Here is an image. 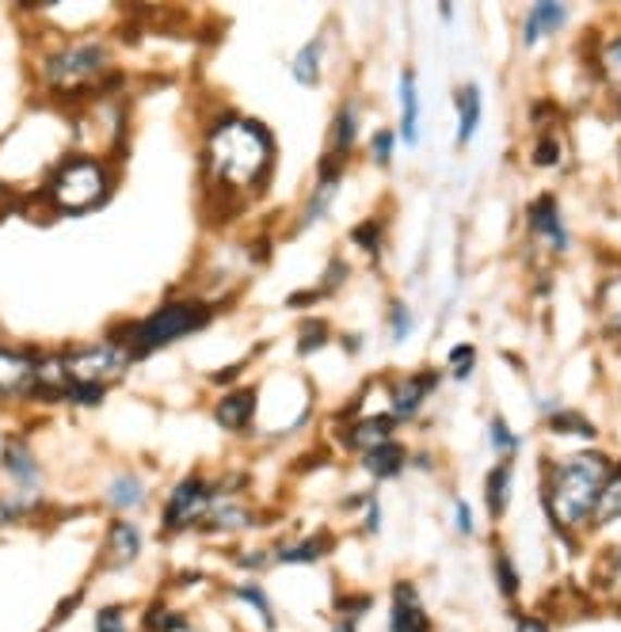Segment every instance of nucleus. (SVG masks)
Masks as SVG:
<instances>
[{
  "mask_svg": "<svg viewBox=\"0 0 621 632\" xmlns=\"http://www.w3.org/2000/svg\"><path fill=\"white\" fill-rule=\"evenodd\" d=\"M111 65V50L96 38H85V42H70L62 50H54L47 61H42V80L54 91H80L92 80H100Z\"/></svg>",
  "mask_w": 621,
  "mask_h": 632,
  "instance_id": "5",
  "label": "nucleus"
},
{
  "mask_svg": "<svg viewBox=\"0 0 621 632\" xmlns=\"http://www.w3.org/2000/svg\"><path fill=\"white\" fill-rule=\"evenodd\" d=\"M549 426L557 434H572V438H595V423H591V419H583L580 411H552Z\"/></svg>",
  "mask_w": 621,
  "mask_h": 632,
  "instance_id": "32",
  "label": "nucleus"
},
{
  "mask_svg": "<svg viewBox=\"0 0 621 632\" xmlns=\"http://www.w3.org/2000/svg\"><path fill=\"white\" fill-rule=\"evenodd\" d=\"M603 76L606 84L621 91V35H613L610 42L603 46Z\"/></svg>",
  "mask_w": 621,
  "mask_h": 632,
  "instance_id": "33",
  "label": "nucleus"
},
{
  "mask_svg": "<svg viewBox=\"0 0 621 632\" xmlns=\"http://www.w3.org/2000/svg\"><path fill=\"white\" fill-rule=\"evenodd\" d=\"M400 137L408 145L420 141V91H415V76H400Z\"/></svg>",
  "mask_w": 621,
  "mask_h": 632,
  "instance_id": "20",
  "label": "nucleus"
},
{
  "mask_svg": "<svg viewBox=\"0 0 621 632\" xmlns=\"http://www.w3.org/2000/svg\"><path fill=\"white\" fill-rule=\"evenodd\" d=\"M248 525H252V510H248L240 499H233V495L218 492L199 530H222V533H229V530H248Z\"/></svg>",
  "mask_w": 621,
  "mask_h": 632,
  "instance_id": "12",
  "label": "nucleus"
},
{
  "mask_svg": "<svg viewBox=\"0 0 621 632\" xmlns=\"http://www.w3.org/2000/svg\"><path fill=\"white\" fill-rule=\"evenodd\" d=\"M405 446L400 442H385V446H377V449H370V454H362V469L370 472V476H377V480H393V476H400L405 472Z\"/></svg>",
  "mask_w": 621,
  "mask_h": 632,
  "instance_id": "19",
  "label": "nucleus"
},
{
  "mask_svg": "<svg viewBox=\"0 0 621 632\" xmlns=\"http://www.w3.org/2000/svg\"><path fill=\"white\" fill-rule=\"evenodd\" d=\"M370 609H374V594H344L336 602V614L355 617V621H362V614H370Z\"/></svg>",
  "mask_w": 621,
  "mask_h": 632,
  "instance_id": "35",
  "label": "nucleus"
},
{
  "mask_svg": "<svg viewBox=\"0 0 621 632\" xmlns=\"http://www.w3.org/2000/svg\"><path fill=\"white\" fill-rule=\"evenodd\" d=\"M202 324H210V309L202 301H172L161 305L153 317H146L141 324L131 327V358H146L153 350L169 347V343L184 339V335L199 332Z\"/></svg>",
  "mask_w": 621,
  "mask_h": 632,
  "instance_id": "4",
  "label": "nucleus"
},
{
  "mask_svg": "<svg viewBox=\"0 0 621 632\" xmlns=\"http://www.w3.org/2000/svg\"><path fill=\"white\" fill-rule=\"evenodd\" d=\"M568 23V8L564 4H534L526 15V23H522V42L534 46L542 42L545 35H552V30H560Z\"/></svg>",
  "mask_w": 621,
  "mask_h": 632,
  "instance_id": "15",
  "label": "nucleus"
},
{
  "mask_svg": "<svg viewBox=\"0 0 621 632\" xmlns=\"http://www.w3.org/2000/svg\"><path fill=\"white\" fill-rule=\"evenodd\" d=\"M141 530L134 522H126V518H119V522L108 525V537H103V568L119 571V568H131L134 560L141 556Z\"/></svg>",
  "mask_w": 621,
  "mask_h": 632,
  "instance_id": "9",
  "label": "nucleus"
},
{
  "mask_svg": "<svg viewBox=\"0 0 621 632\" xmlns=\"http://www.w3.org/2000/svg\"><path fill=\"white\" fill-rule=\"evenodd\" d=\"M4 469H9V476L16 480L20 487H27V492L42 480L39 461H35V454L27 449V442H20V438H12L9 446H4Z\"/></svg>",
  "mask_w": 621,
  "mask_h": 632,
  "instance_id": "17",
  "label": "nucleus"
},
{
  "mask_svg": "<svg viewBox=\"0 0 621 632\" xmlns=\"http://www.w3.org/2000/svg\"><path fill=\"white\" fill-rule=\"evenodd\" d=\"M603 586H606V594H610V598L621 606V548H613V553L606 556V575H603Z\"/></svg>",
  "mask_w": 621,
  "mask_h": 632,
  "instance_id": "36",
  "label": "nucleus"
},
{
  "mask_svg": "<svg viewBox=\"0 0 621 632\" xmlns=\"http://www.w3.org/2000/svg\"><path fill=\"white\" fill-rule=\"evenodd\" d=\"M492 575H496V586L507 602H514L522 594V575H519V568H514L507 548H496V556H492Z\"/></svg>",
  "mask_w": 621,
  "mask_h": 632,
  "instance_id": "28",
  "label": "nucleus"
},
{
  "mask_svg": "<svg viewBox=\"0 0 621 632\" xmlns=\"http://www.w3.org/2000/svg\"><path fill=\"white\" fill-rule=\"evenodd\" d=\"M275 563V553H240L237 556V568L245 571H268Z\"/></svg>",
  "mask_w": 621,
  "mask_h": 632,
  "instance_id": "44",
  "label": "nucleus"
},
{
  "mask_svg": "<svg viewBox=\"0 0 621 632\" xmlns=\"http://www.w3.org/2000/svg\"><path fill=\"white\" fill-rule=\"evenodd\" d=\"M324 339H328V327H324L321 320H309V324L301 327V347H298V355H313V350H321Z\"/></svg>",
  "mask_w": 621,
  "mask_h": 632,
  "instance_id": "38",
  "label": "nucleus"
},
{
  "mask_svg": "<svg viewBox=\"0 0 621 632\" xmlns=\"http://www.w3.org/2000/svg\"><path fill=\"white\" fill-rule=\"evenodd\" d=\"M214 495H218V487L210 484V480H202V476L179 480L169 495V507H164V533H179V530H191V525H202Z\"/></svg>",
  "mask_w": 621,
  "mask_h": 632,
  "instance_id": "7",
  "label": "nucleus"
},
{
  "mask_svg": "<svg viewBox=\"0 0 621 632\" xmlns=\"http://www.w3.org/2000/svg\"><path fill=\"white\" fill-rule=\"evenodd\" d=\"M108 503L115 510H138L141 503H146V484H141V476H134V472H123V476H115L108 484Z\"/></svg>",
  "mask_w": 621,
  "mask_h": 632,
  "instance_id": "24",
  "label": "nucleus"
},
{
  "mask_svg": "<svg viewBox=\"0 0 621 632\" xmlns=\"http://www.w3.org/2000/svg\"><path fill=\"white\" fill-rule=\"evenodd\" d=\"M382 530V503H377V495H370L367 499V533H377Z\"/></svg>",
  "mask_w": 621,
  "mask_h": 632,
  "instance_id": "47",
  "label": "nucleus"
},
{
  "mask_svg": "<svg viewBox=\"0 0 621 632\" xmlns=\"http://www.w3.org/2000/svg\"><path fill=\"white\" fill-rule=\"evenodd\" d=\"M332 553V537L328 533H313V537H298V541H286V545L275 548V563H321L324 556Z\"/></svg>",
  "mask_w": 621,
  "mask_h": 632,
  "instance_id": "14",
  "label": "nucleus"
},
{
  "mask_svg": "<svg viewBox=\"0 0 621 632\" xmlns=\"http://www.w3.org/2000/svg\"><path fill=\"white\" fill-rule=\"evenodd\" d=\"M473 362H476V350L469 347V343H465V347H454L450 350V365H454V377H458V381H465L469 373H473Z\"/></svg>",
  "mask_w": 621,
  "mask_h": 632,
  "instance_id": "42",
  "label": "nucleus"
},
{
  "mask_svg": "<svg viewBox=\"0 0 621 632\" xmlns=\"http://www.w3.org/2000/svg\"><path fill=\"white\" fill-rule=\"evenodd\" d=\"M39 503L32 495H0V530H9V525H20L27 515H35Z\"/></svg>",
  "mask_w": 621,
  "mask_h": 632,
  "instance_id": "31",
  "label": "nucleus"
},
{
  "mask_svg": "<svg viewBox=\"0 0 621 632\" xmlns=\"http://www.w3.org/2000/svg\"><path fill=\"white\" fill-rule=\"evenodd\" d=\"M393 423L397 419L393 416H374V419H362V423H355L351 431H347V442H351L355 449H377V446H385V442H393L389 434H393Z\"/></svg>",
  "mask_w": 621,
  "mask_h": 632,
  "instance_id": "21",
  "label": "nucleus"
},
{
  "mask_svg": "<svg viewBox=\"0 0 621 632\" xmlns=\"http://www.w3.org/2000/svg\"><path fill=\"white\" fill-rule=\"evenodd\" d=\"M618 518H621V464H613L610 480H606L603 495H598L595 515H591V525H595V530H606V525H613Z\"/></svg>",
  "mask_w": 621,
  "mask_h": 632,
  "instance_id": "22",
  "label": "nucleus"
},
{
  "mask_svg": "<svg viewBox=\"0 0 621 632\" xmlns=\"http://www.w3.org/2000/svg\"><path fill=\"white\" fill-rule=\"evenodd\" d=\"M412 324H415V317H412V309H408L405 301H393L389 305V332H393V339H408V332H412Z\"/></svg>",
  "mask_w": 621,
  "mask_h": 632,
  "instance_id": "34",
  "label": "nucleus"
},
{
  "mask_svg": "<svg viewBox=\"0 0 621 632\" xmlns=\"http://www.w3.org/2000/svg\"><path fill=\"white\" fill-rule=\"evenodd\" d=\"M35 370H39V358H35V355H27V350L0 347V393H4V396L32 393V388H35Z\"/></svg>",
  "mask_w": 621,
  "mask_h": 632,
  "instance_id": "10",
  "label": "nucleus"
},
{
  "mask_svg": "<svg viewBox=\"0 0 621 632\" xmlns=\"http://www.w3.org/2000/svg\"><path fill=\"white\" fill-rule=\"evenodd\" d=\"M435 388V373H415V377L393 381V419H412L423 408V396Z\"/></svg>",
  "mask_w": 621,
  "mask_h": 632,
  "instance_id": "11",
  "label": "nucleus"
},
{
  "mask_svg": "<svg viewBox=\"0 0 621 632\" xmlns=\"http://www.w3.org/2000/svg\"><path fill=\"white\" fill-rule=\"evenodd\" d=\"M62 362H65V373H70V388L73 385L108 388L131 365V350L119 347V343H92V347L65 350Z\"/></svg>",
  "mask_w": 621,
  "mask_h": 632,
  "instance_id": "6",
  "label": "nucleus"
},
{
  "mask_svg": "<svg viewBox=\"0 0 621 632\" xmlns=\"http://www.w3.org/2000/svg\"><path fill=\"white\" fill-rule=\"evenodd\" d=\"M514 632H552L549 621L537 614H514Z\"/></svg>",
  "mask_w": 621,
  "mask_h": 632,
  "instance_id": "46",
  "label": "nucleus"
},
{
  "mask_svg": "<svg viewBox=\"0 0 621 632\" xmlns=\"http://www.w3.org/2000/svg\"><path fill=\"white\" fill-rule=\"evenodd\" d=\"M458 111H461V126H458V145H469L481 126V88L476 84H465L458 91Z\"/></svg>",
  "mask_w": 621,
  "mask_h": 632,
  "instance_id": "25",
  "label": "nucleus"
},
{
  "mask_svg": "<svg viewBox=\"0 0 621 632\" xmlns=\"http://www.w3.org/2000/svg\"><path fill=\"white\" fill-rule=\"evenodd\" d=\"M96 632H126V606H103L96 614Z\"/></svg>",
  "mask_w": 621,
  "mask_h": 632,
  "instance_id": "37",
  "label": "nucleus"
},
{
  "mask_svg": "<svg viewBox=\"0 0 621 632\" xmlns=\"http://www.w3.org/2000/svg\"><path fill=\"white\" fill-rule=\"evenodd\" d=\"M141 629H146V632H199L184 614L169 609L164 602H153V606L146 609V617H141Z\"/></svg>",
  "mask_w": 621,
  "mask_h": 632,
  "instance_id": "27",
  "label": "nucleus"
},
{
  "mask_svg": "<svg viewBox=\"0 0 621 632\" xmlns=\"http://www.w3.org/2000/svg\"><path fill=\"white\" fill-rule=\"evenodd\" d=\"M454 525H458L461 537H473V533H476L473 510H469V503H465V499H454Z\"/></svg>",
  "mask_w": 621,
  "mask_h": 632,
  "instance_id": "43",
  "label": "nucleus"
},
{
  "mask_svg": "<svg viewBox=\"0 0 621 632\" xmlns=\"http://www.w3.org/2000/svg\"><path fill=\"white\" fill-rule=\"evenodd\" d=\"M108 190H111V179H108V168L100 164L96 157H65L62 164L54 168L50 175V187H47V198L58 213H88L96 206L108 202Z\"/></svg>",
  "mask_w": 621,
  "mask_h": 632,
  "instance_id": "3",
  "label": "nucleus"
},
{
  "mask_svg": "<svg viewBox=\"0 0 621 632\" xmlns=\"http://www.w3.org/2000/svg\"><path fill=\"white\" fill-rule=\"evenodd\" d=\"M610 472L613 464L603 454H575L552 464L545 476V515L557 525V533H575L591 525V515H595Z\"/></svg>",
  "mask_w": 621,
  "mask_h": 632,
  "instance_id": "2",
  "label": "nucleus"
},
{
  "mask_svg": "<svg viewBox=\"0 0 621 632\" xmlns=\"http://www.w3.org/2000/svg\"><path fill=\"white\" fill-rule=\"evenodd\" d=\"M218 423L225 426V431H245L248 423H252L256 416V388H237V393L222 396V404H218Z\"/></svg>",
  "mask_w": 621,
  "mask_h": 632,
  "instance_id": "16",
  "label": "nucleus"
},
{
  "mask_svg": "<svg viewBox=\"0 0 621 632\" xmlns=\"http://www.w3.org/2000/svg\"><path fill=\"white\" fill-rule=\"evenodd\" d=\"M332 632H359V621H355V617H336Z\"/></svg>",
  "mask_w": 621,
  "mask_h": 632,
  "instance_id": "48",
  "label": "nucleus"
},
{
  "mask_svg": "<svg viewBox=\"0 0 621 632\" xmlns=\"http://www.w3.org/2000/svg\"><path fill=\"white\" fill-rule=\"evenodd\" d=\"M557 160H560V141L557 137H549V134H542L537 137V145H534V164L552 168Z\"/></svg>",
  "mask_w": 621,
  "mask_h": 632,
  "instance_id": "40",
  "label": "nucleus"
},
{
  "mask_svg": "<svg viewBox=\"0 0 621 632\" xmlns=\"http://www.w3.org/2000/svg\"><path fill=\"white\" fill-rule=\"evenodd\" d=\"M233 598L245 602V606H252V609H256V617H260L263 632H275V629H278L275 602L268 598V591H263L260 583H237V586H233Z\"/></svg>",
  "mask_w": 621,
  "mask_h": 632,
  "instance_id": "23",
  "label": "nucleus"
},
{
  "mask_svg": "<svg viewBox=\"0 0 621 632\" xmlns=\"http://www.w3.org/2000/svg\"><path fill=\"white\" fill-rule=\"evenodd\" d=\"M598 309H603V320L610 324V332L621 335V278L603 282V289H598Z\"/></svg>",
  "mask_w": 621,
  "mask_h": 632,
  "instance_id": "30",
  "label": "nucleus"
},
{
  "mask_svg": "<svg viewBox=\"0 0 621 632\" xmlns=\"http://www.w3.org/2000/svg\"><path fill=\"white\" fill-rule=\"evenodd\" d=\"M351 240L359 244V248H367L370 256H377V248H382V225H377V221H367V225L351 228Z\"/></svg>",
  "mask_w": 621,
  "mask_h": 632,
  "instance_id": "39",
  "label": "nucleus"
},
{
  "mask_svg": "<svg viewBox=\"0 0 621 632\" xmlns=\"http://www.w3.org/2000/svg\"><path fill=\"white\" fill-rule=\"evenodd\" d=\"M370 149H374V160H377V164H389V157H393V129H377V134H374V145H370Z\"/></svg>",
  "mask_w": 621,
  "mask_h": 632,
  "instance_id": "45",
  "label": "nucleus"
},
{
  "mask_svg": "<svg viewBox=\"0 0 621 632\" xmlns=\"http://www.w3.org/2000/svg\"><path fill=\"white\" fill-rule=\"evenodd\" d=\"M355 137H359V103H344L336 114V122H332V149H336V157H344V152H351Z\"/></svg>",
  "mask_w": 621,
  "mask_h": 632,
  "instance_id": "26",
  "label": "nucleus"
},
{
  "mask_svg": "<svg viewBox=\"0 0 621 632\" xmlns=\"http://www.w3.org/2000/svg\"><path fill=\"white\" fill-rule=\"evenodd\" d=\"M271 157H275V145H271L268 126L252 119H222L218 126H210L207 134V175L214 183H222L225 190H252L268 179Z\"/></svg>",
  "mask_w": 621,
  "mask_h": 632,
  "instance_id": "1",
  "label": "nucleus"
},
{
  "mask_svg": "<svg viewBox=\"0 0 621 632\" xmlns=\"http://www.w3.org/2000/svg\"><path fill=\"white\" fill-rule=\"evenodd\" d=\"M321 50H324V38H313L306 50L294 53V65H290L294 69V80L309 84V88L321 80Z\"/></svg>",
  "mask_w": 621,
  "mask_h": 632,
  "instance_id": "29",
  "label": "nucleus"
},
{
  "mask_svg": "<svg viewBox=\"0 0 621 632\" xmlns=\"http://www.w3.org/2000/svg\"><path fill=\"white\" fill-rule=\"evenodd\" d=\"M511 480H514L511 461H499L496 469L488 472V480H484V503H488L492 522H499V518L507 515V503H511Z\"/></svg>",
  "mask_w": 621,
  "mask_h": 632,
  "instance_id": "18",
  "label": "nucleus"
},
{
  "mask_svg": "<svg viewBox=\"0 0 621 632\" xmlns=\"http://www.w3.org/2000/svg\"><path fill=\"white\" fill-rule=\"evenodd\" d=\"M530 228H534L537 236H545L557 251L568 248V233H564V225H560V210L552 195H542L537 202H530Z\"/></svg>",
  "mask_w": 621,
  "mask_h": 632,
  "instance_id": "13",
  "label": "nucleus"
},
{
  "mask_svg": "<svg viewBox=\"0 0 621 632\" xmlns=\"http://www.w3.org/2000/svg\"><path fill=\"white\" fill-rule=\"evenodd\" d=\"M389 632H435V617L423 606V594L412 579H397L389 586Z\"/></svg>",
  "mask_w": 621,
  "mask_h": 632,
  "instance_id": "8",
  "label": "nucleus"
},
{
  "mask_svg": "<svg viewBox=\"0 0 621 632\" xmlns=\"http://www.w3.org/2000/svg\"><path fill=\"white\" fill-rule=\"evenodd\" d=\"M492 446H496L499 454H514V449H519V438H514L511 426H507L499 416L492 419Z\"/></svg>",
  "mask_w": 621,
  "mask_h": 632,
  "instance_id": "41",
  "label": "nucleus"
}]
</instances>
